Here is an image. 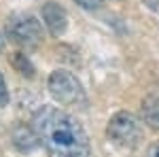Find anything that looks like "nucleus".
<instances>
[{
    "mask_svg": "<svg viewBox=\"0 0 159 157\" xmlns=\"http://www.w3.org/2000/svg\"><path fill=\"white\" fill-rule=\"evenodd\" d=\"M32 130L49 157H89V138L68 113L43 106L32 119Z\"/></svg>",
    "mask_w": 159,
    "mask_h": 157,
    "instance_id": "1",
    "label": "nucleus"
},
{
    "mask_svg": "<svg viewBox=\"0 0 159 157\" xmlns=\"http://www.w3.org/2000/svg\"><path fill=\"white\" fill-rule=\"evenodd\" d=\"M49 91L60 104L64 106H79L83 109L87 104V96L81 81L68 70H55L49 76Z\"/></svg>",
    "mask_w": 159,
    "mask_h": 157,
    "instance_id": "2",
    "label": "nucleus"
},
{
    "mask_svg": "<svg viewBox=\"0 0 159 157\" xmlns=\"http://www.w3.org/2000/svg\"><path fill=\"white\" fill-rule=\"evenodd\" d=\"M108 138L121 149H134L140 142V136H142V127L132 113H117L112 119L108 121V127H106Z\"/></svg>",
    "mask_w": 159,
    "mask_h": 157,
    "instance_id": "3",
    "label": "nucleus"
},
{
    "mask_svg": "<svg viewBox=\"0 0 159 157\" xmlns=\"http://www.w3.org/2000/svg\"><path fill=\"white\" fill-rule=\"evenodd\" d=\"M7 36L17 47L32 49L36 47L43 38V30L34 17L30 15H15L7 21Z\"/></svg>",
    "mask_w": 159,
    "mask_h": 157,
    "instance_id": "4",
    "label": "nucleus"
},
{
    "mask_svg": "<svg viewBox=\"0 0 159 157\" xmlns=\"http://www.w3.org/2000/svg\"><path fill=\"white\" fill-rule=\"evenodd\" d=\"M43 21H45V25L49 28L51 34L60 36V34L66 32L68 15H66V11L61 9L60 4H55V2H47V4L43 7Z\"/></svg>",
    "mask_w": 159,
    "mask_h": 157,
    "instance_id": "5",
    "label": "nucleus"
},
{
    "mask_svg": "<svg viewBox=\"0 0 159 157\" xmlns=\"http://www.w3.org/2000/svg\"><path fill=\"white\" fill-rule=\"evenodd\" d=\"M142 119L153 130H159V96H147L142 100Z\"/></svg>",
    "mask_w": 159,
    "mask_h": 157,
    "instance_id": "6",
    "label": "nucleus"
},
{
    "mask_svg": "<svg viewBox=\"0 0 159 157\" xmlns=\"http://www.w3.org/2000/svg\"><path fill=\"white\" fill-rule=\"evenodd\" d=\"M13 142L19 151H32L38 142V136L34 130H28L25 125H19L15 132H13Z\"/></svg>",
    "mask_w": 159,
    "mask_h": 157,
    "instance_id": "7",
    "label": "nucleus"
},
{
    "mask_svg": "<svg viewBox=\"0 0 159 157\" xmlns=\"http://www.w3.org/2000/svg\"><path fill=\"white\" fill-rule=\"evenodd\" d=\"M15 66L21 70V74H28V76H32V66H30V62L25 60V55L17 53V55H15Z\"/></svg>",
    "mask_w": 159,
    "mask_h": 157,
    "instance_id": "8",
    "label": "nucleus"
},
{
    "mask_svg": "<svg viewBox=\"0 0 159 157\" xmlns=\"http://www.w3.org/2000/svg\"><path fill=\"white\" fill-rule=\"evenodd\" d=\"M79 7H83V9H87V11H96V9H100L102 7V2L104 0H74Z\"/></svg>",
    "mask_w": 159,
    "mask_h": 157,
    "instance_id": "9",
    "label": "nucleus"
},
{
    "mask_svg": "<svg viewBox=\"0 0 159 157\" xmlns=\"http://www.w3.org/2000/svg\"><path fill=\"white\" fill-rule=\"evenodd\" d=\"M7 102H9V89H7V83L0 74V106H4Z\"/></svg>",
    "mask_w": 159,
    "mask_h": 157,
    "instance_id": "10",
    "label": "nucleus"
},
{
    "mask_svg": "<svg viewBox=\"0 0 159 157\" xmlns=\"http://www.w3.org/2000/svg\"><path fill=\"white\" fill-rule=\"evenodd\" d=\"M147 157H159V145H153L147 151Z\"/></svg>",
    "mask_w": 159,
    "mask_h": 157,
    "instance_id": "11",
    "label": "nucleus"
},
{
    "mask_svg": "<svg viewBox=\"0 0 159 157\" xmlns=\"http://www.w3.org/2000/svg\"><path fill=\"white\" fill-rule=\"evenodd\" d=\"M144 4L153 11H159V0H144Z\"/></svg>",
    "mask_w": 159,
    "mask_h": 157,
    "instance_id": "12",
    "label": "nucleus"
},
{
    "mask_svg": "<svg viewBox=\"0 0 159 157\" xmlns=\"http://www.w3.org/2000/svg\"><path fill=\"white\" fill-rule=\"evenodd\" d=\"M4 49V38H2V34H0V51Z\"/></svg>",
    "mask_w": 159,
    "mask_h": 157,
    "instance_id": "13",
    "label": "nucleus"
}]
</instances>
